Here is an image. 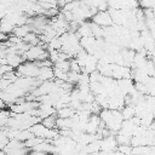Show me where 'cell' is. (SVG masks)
<instances>
[{
	"label": "cell",
	"mask_w": 155,
	"mask_h": 155,
	"mask_svg": "<svg viewBox=\"0 0 155 155\" xmlns=\"http://www.w3.org/2000/svg\"><path fill=\"white\" fill-rule=\"evenodd\" d=\"M39 71V67L33 61H24L17 68L16 73L18 76H27V78H36Z\"/></svg>",
	"instance_id": "obj_1"
},
{
	"label": "cell",
	"mask_w": 155,
	"mask_h": 155,
	"mask_svg": "<svg viewBox=\"0 0 155 155\" xmlns=\"http://www.w3.org/2000/svg\"><path fill=\"white\" fill-rule=\"evenodd\" d=\"M92 22L97 23L101 27H108V25L113 24V21H111V17H110L108 10L107 11H97L92 16Z\"/></svg>",
	"instance_id": "obj_2"
},
{
	"label": "cell",
	"mask_w": 155,
	"mask_h": 155,
	"mask_svg": "<svg viewBox=\"0 0 155 155\" xmlns=\"http://www.w3.org/2000/svg\"><path fill=\"white\" fill-rule=\"evenodd\" d=\"M116 147H117V143H116L115 136L110 134V136L103 137L101 139V150L99 151H102V153H113V151H115Z\"/></svg>",
	"instance_id": "obj_3"
},
{
	"label": "cell",
	"mask_w": 155,
	"mask_h": 155,
	"mask_svg": "<svg viewBox=\"0 0 155 155\" xmlns=\"http://www.w3.org/2000/svg\"><path fill=\"white\" fill-rule=\"evenodd\" d=\"M36 79L39 81H46V80H53L54 75H53V68L52 67H40Z\"/></svg>",
	"instance_id": "obj_4"
},
{
	"label": "cell",
	"mask_w": 155,
	"mask_h": 155,
	"mask_svg": "<svg viewBox=\"0 0 155 155\" xmlns=\"http://www.w3.org/2000/svg\"><path fill=\"white\" fill-rule=\"evenodd\" d=\"M25 61V58H24V56L23 54H21V53H17V52H15V53H7L6 54V63L10 65V67H12V68H17L22 62H24Z\"/></svg>",
	"instance_id": "obj_5"
},
{
	"label": "cell",
	"mask_w": 155,
	"mask_h": 155,
	"mask_svg": "<svg viewBox=\"0 0 155 155\" xmlns=\"http://www.w3.org/2000/svg\"><path fill=\"white\" fill-rule=\"evenodd\" d=\"M29 131L36 136V137H41V138H45V134H46V131H47V127L44 126L41 122H36L34 124L33 126L29 127Z\"/></svg>",
	"instance_id": "obj_6"
},
{
	"label": "cell",
	"mask_w": 155,
	"mask_h": 155,
	"mask_svg": "<svg viewBox=\"0 0 155 155\" xmlns=\"http://www.w3.org/2000/svg\"><path fill=\"white\" fill-rule=\"evenodd\" d=\"M75 113H76V110L74 108H71L70 105H65V107L56 110L57 117H73L75 115Z\"/></svg>",
	"instance_id": "obj_7"
},
{
	"label": "cell",
	"mask_w": 155,
	"mask_h": 155,
	"mask_svg": "<svg viewBox=\"0 0 155 155\" xmlns=\"http://www.w3.org/2000/svg\"><path fill=\"white\" fill-rule=\"evenodd\" d=\"M76 34L81 38V36H88V35H92L91 33V25H90V22H81L76 29Z\"/></svg>",
	"instance_id": "obj_8"
},
{
	"label": "cell",
	"mask_w": 155,
	"mask_h": 155,
	"mask_svg": "<svg viewBox=\"0 0 155 155\" xmlns=\"http://www.w3.org/2000/svg\"><path fill=\"white\" fill-rule=\"evenodd\" d=\"M29 31H30V25L29 24H22V25H15V28H13L11 34H13V35H16V36L22 39Z\"/></svg>",
	"instance_id": "obj_9"
},
{
	"label": "cell",
	"mask_w": 155,
	"mask_h": 155,
	"mask_svg": "<svg viewBox=\"0 0 155 155\" xmlns=\"http://www.w3.org/2000/svg\"><path fill=\"white\" fill-rule=\"evenodd\" d=\"M120 111H121V115H122V119L124 120L132 119L134 116V105L133 104H125L121 108Z\"/></svg>",
	"instance_id": "obj_10"
},
{
	"label": "cell",
	"mask_w": 155,
	"mask_h": 155,
	"mask_svg": "<svg viewBox=\"0 0 155 155\" xmlns=\"http://www.w3.org/2000/svg\"><path fill=\"white\" fill-rule=\"evenodd\" d=\"M56 119H57V115L56 114H52V115H48L44 119H41V124L44 126H46L47 128H56Z\"/></svg>",
	"instance_id": "obj_11"
},
{
	"label": "cell",
	"mask_w": 155,
	"mask_h": 155,
	"mask_svg": "<svg viewBox=\"0 0 155 155\" xmlns=\"http://www.w3.org/2000/svg\"><path fill=\"white\" fill-rule=\"evenodd\" d=\"M79 76H80V71L69 70V71H68V80H67V81L71 82L73 85H76V84H78V80H79Z\"/></svg>",
	"instance_id": "obj_12"
},
{
	"label": "cell",
	"mask_w": 155,
	"mask_h": 155,
	"mask_svg": "<svg viewBox=\"0 0 155 155\" xmlns=\"http://www.w3.org/2000/svg\"><path fill=\"white\" fill-rule=\"evenodd\" d=\"M138 5H140V7L143 8H154L155 0H139Z\"/></svg>",
	"instance_id": "obj_13"
},
{
	"label": "cell",
	"mask_w": 155,
	"mask_h": 155,
	"mask_svg": "<svg viewBox=\"0 0 155 155\" xmlns=\"http://www.w3.org/2000/svg\"><path fill=\"white\" fill-rule=\"evenodd\" d=\"M69 67H70V70H74V71H80V65L78 64L76 59H71L69 61Z\"/></svg>",
	"instance_id": "obj_14"
},
{
	"label": "cell",
	"mask_w": 155,
	"mask_h": 155,
	"mask_svg": "<svg viewBox=\"0 0 155 155\" xmlns=\"http://www.w3.org/2000/svg\"><path fill=\"white\" fill-rule=\"evenodd\" d=\"M7 39V35L6 34H4V33H1L0 31V42H2V41H5Z\"/></svg>",
	"instance_id": "obj_15"
}]
</instances>
